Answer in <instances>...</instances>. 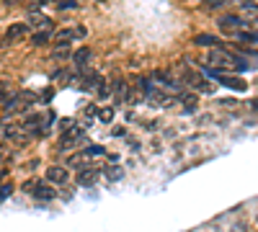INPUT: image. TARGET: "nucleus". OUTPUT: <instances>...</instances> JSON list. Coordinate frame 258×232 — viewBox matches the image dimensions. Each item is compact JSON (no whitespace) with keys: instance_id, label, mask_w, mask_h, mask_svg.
Here are the masks:
<instances>
[{"instance_id":"obj_1","label":"nucleus","mask_w":258,"mask_h":232,"mask_svg":"<svg viewBox=\"0 0 258 232\" xmlns=\"http://www.w3.org/2000/svg\"><path fill=\"white\" fill-rule=\"evenodd\" d=\"M207 67H212V70H235V65H232V54L225 52L222 47L212 49V52L207 54Z\"/></svg>"},{"instance_id":"obj_2","label":"nucleus","mask_w":258,"mask_h":232,"mask_svg":"<svg viewBox=\"0 0 258 232\" xmlns=\"http://www.w3.org/2000/svg\"><path fill=\"white\" fill-rule=\"evenodd\" d=\"M44 178L49 183H54V186H64V183L70 181V171H68V165H49Z\"/></svg>"},{"instance_id":"obj_3","label":"nucleus","mask_w":258,"mask_h":232,"mask_svg":"<svg viewBox=\"0 0 258 232\" xmlns=\"http://www.w3.org/2000/svg\"><path fill=\"white\" fill-rule=\"evenodd\" d=\"M217 26H220L222 31H230V29L243 31V29H248V21H243V18H238V16H222V18L217 21Z\"/></svg>"},{"instance_id":"obj_4","label":"nucleus","mask_w":258,"mask_h":232,"mask_svg":"<svg viewBox=\"0 0 258 232\" xmlns=\"http://www.w3.org/2000/svg\"><path fill=\"white\" fill-rule=\"evenodd\" d=\"M96 181H98V171H96V168L85 165V168L78 171V186H93Z\"/></svg>"},{"instance_id":"obj_5","label":"nucleus","mask_w":258,"mask_h":232,"mask_svg":"<svg viewBox=\"0 0 258 232\" xmlns=\"http://www.w3.org/2000/svg\"><path fill=\"white\" fill-rule=\"evenodd\" d=\"M34 196L39 199V201H54L57 199V191L52 186H47V183H39L36 188H34Z\"/></svg>"},{"instance_id":"obj_6","label":"nucleus","mask_w":258,"mask_h":232,"mask_svg":"<svg viewBox=\"0 0 258 232\" xmlns=\"http://www.w3.org/2000/svg\"><path fill=\"white\" fill-rule=\"evenodd\" d=\"M70 57L75 59V65L83 70V67H88V65H91V57H93V52H91L88 47H80V49H78V52H73Z\"/></svg>"},{"instance_id":"obj_7","label":"nucleus","mask_w":258,"mask_h":232,"mask_svg":"<svg viewBox=\"0 0 258 232\" xmlns=\"http://www.w3.org/2000/svg\"><path fill=\"white\" fill-rule=\"evenodd\" d=\"M26 34H29V24H11L8 31H6V39L16 41V39H24Z\"/></svg>"},{"instance_id":"obj_8","label":"nucleus","mask_w":258,"mask_h":232,"mask_svg":"<svg viewBox=\"0 0 258 232\" xmlns=\"http://www.w3.org/2000/svg\"><path fill=\"white\" fill-rule=\"evenodd\" d=\"M194 44H199V47H214V49L222 47V44H220V39H217V36H212V34H199L197 39H194Z\"/></svg>"},{"instance_id":"obj_9","label":"nucleus","mask_w":258,"mask_h":232,"mask_svg":"<svg viewBox=\"0 0 258 232\" xmlns=\"http://www.w3.org/2000/svg\"><path fill=\"white\" fill-rule=\"evenodd\" d=\"M220 83L227 86V88H232V91H245L248 88V83L243 78H220Z\"/></svg>"},{"instance_id":"obj_10","label":"nucleus","mask_w":258,"mask_h":232,"mask_svg":"<svg viewBox=\"0 0 258 232\" xmlns=\"http://www.w3.org/2000/svg\"><path fill=\"white\" fill-rule=\"evenodd\" d=\"M70 54H73V52H70L68 41H59V44L52 49V57H54V59H70Z\"/></svg>"},{"instance_id":"obj_11","label":"nucleus","mask_w":258,"mask_h":232,"mask_svg":"<svg viewBox=\"0 0 258 232\" xmlns=\"http://www.w3.org/2000/svg\"><path fill=\"white\" fill-rule=\"evenodd\" d=\"M232 36H235V39H240L243 44H250V47H255V39H258L255 31H245V29H243V31H235Z\"/></svg>"},{"instance_id":"obj_12","label":"nucleus","mask_w":258,"mask_h":232,"mask_svg":"<svg viewBox=\"0 0 258 232\" xmlns=\"http://www.w3.org/2000/svg\"><path fill=\"white\" fill-rule=\"evenodd\" d=\"M96 116L101 124H111L114 121V109L111 106H106V109H96Z\"/></svg>"},{"instance_id":"obj_13","label":"nucleus","mask_w":258,"mask_h":232,"mask_svg":"<svg viewBox=\"0 0 258 232\" xmlns=\"http://www.w3.org/2000/svg\"><path fill=\"white\" fill-rule=\"evenodd\" d=\"M49 39H52V34L49 31H36L34 36H31V41L36 47H41V44H49Z\"/></svg>"},{"instance_id":"obj_14","label":"nucleus","mask_w":258,"mask_h":232,"mask_svg":"<svg viewBox=\"0 0 258 232\" xmlns=\"http://www.w3.org/2000/svg\"><path fill=\"white\" fill-rule=\"evenodd\" d=\"M227 8V0H204V11H222Z\"/></svg>"},{"instance_id":"obj_15","label":"nucleus","mask_w":258,"mask_h":232,"mask_svg":"<svg viewBox=\"0 0 258 232\" xmlns=\"http://www.w3.org/2000/svg\"><path fill=\"white\" fill-rule=\"evenodd\" d=\"M16 134H21V126H13V124H3V137H8V139H16Z\"/></svg>"},{"instance_id":"obj_16","label":"nucleus","mask_w":258,"mask_h":232,"mask_svg":"<svg viewBox=\"0 0 258 232\" xmlns=\"http://www.w3.org/2000/svg\"><path fill=\"white\" fill-rule=\"evenodd\" d=\"M103 152H106V150H103L101 144H91V147H85V150H83L85 158H88V155H103Z\"/></svg>"},{"instance_id":"obj_17","label":"nucleus","mask_w":258,"mask_h":232,"mask_svg":"<svg viewBox=\"0 0 258 232\" xmlns=\"http://www.w3.org/2000/svg\"><path fill=\"white\" fill-rule=\"evenodd\" d=\"M75 8H78L75 0H59L57 3V11H75Z\"/></svg>"},{"instance_id":"obj_18","label":"nucleus","mask_w":258,"mask_h":232,"mask_svg":"<svg viewBox=\"0 0 258 232\" xmlns=\"http://www.w3.org/2000/svg\"><path fill=\"white\" fill-rule=\"evenodd\" d=\"M59 41H68V44H70V41H73V29H62V31H57L54 34Z\"/></svg>"},{"instance_id":"obj_19","label":"nucleus","mask_w":258,"mask_h":232,"mask_svg":"<svg viewBox=\"0 0 258 232\" xmlns=\"http://www.w3.org/2000/svg\"><path fill=\"white\" fill-rule=\"evenodd\" d=\"M41 121V114H29L26 119H24V126L29 129V126H34V124H39Z\"/></svg>"},{"instance_id":"obj_20","label":"nucleus","mask_w":258,"mask_h":232,"mask_svg":"<svg viewBox=\"0 0 258 232\" xmlns=\"http://www.w3.org/2000/svg\"><path fill=\"white\" fill-rule=\"evenodd\" d=\"M13 194V186L11 183H6V186H0V201H3V199H8Z\"/></svg>"},{"instance_id":"obj_21","label":"nucleus","mask_w":258,"mask_h":232,"mask_svg":"<svg viewBox=\"0 0 258 232\" xmlns=\"http://www.w3.org/2000/svg\"><path fill=\"white\" fill-rule=\"evenodd\" d=\"M85 36H88V29H85V26L73 29V39H85Z\"/></svg>"},{"instance_id":"obj_22","label":"nucleus","mask_w":258,"mask_h":232,"mask_svg":"<svg viewBox=\"0 0 258 232\" xmlns=\"http://www.w3.org/2000/svg\"><path fill=\"white\" fill-rule=\"evenodd\" d=\"M70 126H75V124H73V119H62V121H59V132H68Z\"/></svg>"},{"instance_id":"obj_23","label":"nucleus","mask_w":258,"mask_h":232,"mask_svg":"<svg viewBox=\"0 0 258 232\" xmlns=\"http://www.w3.org/2000/svg\"><path fill=\"white\" fill-rule=\"evenodd\" d=\"M109 176H111V181H119V178L124 176V171H121V168H111V171H109Z\"/></svg>"},{"instance_id":"obj_24","label":"nucleus","mask_w":258,"mask_h":232,"mask_svg":"<svg viewBox=\"0 0 258 232\" xmlns=\"http://www.w3.org/2000/svg\"><path fill=\"white\" fill-rule=\"evenodd\" d=\"M114 137H116V139L126 137V129H124V126H116V129H114Z\"/></svg>"},{"instance_id":"obj_25","label":"nucleus","mask_w":258,"mask_h":232,"mask_svg":"<svg viewBox=\"0 0 258 232\" xmlns=\"http://www.w3.org/2000/svg\"><path fill=\"white\" fill-rule=\"evenodd\" d=\"M11 96H8V91H6V86H0V103H6Z\"/></svg>"}]
</instances>
